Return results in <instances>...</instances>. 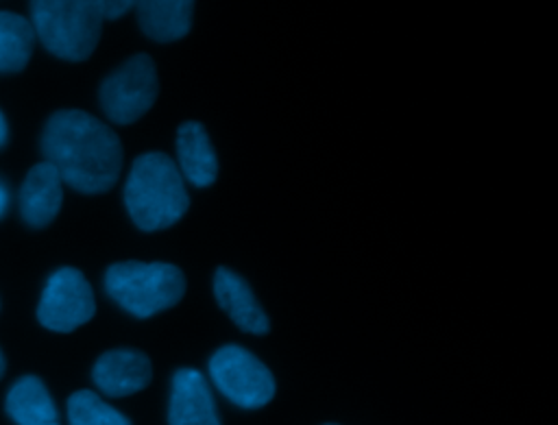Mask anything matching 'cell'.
<instances>
[{
  "label": "cell",
  "instance_id": "cell-1",
  "mask_svg": "<svg viewBox=\"0 0 558 425\" xmlns=\"http://www.w3.org/2000/svg\"><path fill=\"white\" fill-rule=\"evenodd\" d=\"M41 153L61 181L83 194L111 190L122 170L118 135L81 109H61L48 118L41 133Z\"/></svg>",
  "mask_w": 558,
  "mask_h": 425
},
{
  "label": "cell",
  "instance_id": "cell-2",
  "mask_svg": "<svg viewBox=\"0 0 558 425\" xmlns=\"http://www.w3.org/2000/svg\"><path fill=\"white\" fill-rule=\"evenodd\" d=\"M124 205L135 227L148 233L179 222L190 196L177 163L157 150L140 155L124 183Z\"/></svg>",
  "mask_w": 558,
  "mask_h": 425
},
{
  "label": "cell",
  "instance_id": "cell-3",
  "mask_svg": "<svg viewBox=\"0 0 558 425\" xmlns=\"http://www.w3.org/2000/svg\"><path fill=\"white\" fill-rule=\"evenodd\" d=\"M31 26L48 52L65 61H85L102 28L98 0H37L31 2Z\"/></svg>",
  "mask_w": 558,
  "mask_h": 425
},
{
  "label": "cell",
  "instance_id": "cell-4",
  "mask_svg": "<svg viewBox=\"0 0 558 425\" xmlns=\"http://www.w3.org/2000/svg\"><path fill=\"white\" fill-rule=\"evenodd\" d=\"M105 290L135 318H150L183 299L185 277L174 264L129 259L107 268Z\"/></svg>",
  "mask_w": 558,
  "mask_h": 425
},
{
  "label": "cell",
  "instance_id": "cell-5",
  "mask_svg": "<svg viewBox=\"0 0 558 425\" xmlns=\"http://www.w3.org/2000/svg\"><path fill=\"white\" fill-rule=\"evenodd\" d=\"M209 377L238 408L257 410L275 397V379L268 366L240 344L216 349L209 360Z\"/></svg>",
  "mask_w": 558,
  "mask_h": 425
},
{
  "label": "cell",
  "instance_id": "cell-6",
  "mask_svg": "<svg viewBox=\"0 0 558 425\" xmlns=\"http://www.w3.org/2000/svg\"><path fill=\"white\" fill-rule=\"evenodd\" d=\"M159 92L157 70L148 54H133L116 68L100 85V107L116 124L140 120L155 102Z\"/></svg>",
  "mask_w": 558,
  "mask_h": 425
},
{
  "label": "cell",
  "instance_id": "cell-7",
  "mask_svg": "<svg viewBox=\"0 0 558 425\" xmlns=\"http://www.w3.org/2000/svg\"><path fill=\"white\" fill-rule=\"evenodd\" d=\"M94 312V292L81 270L63 266L48 277L37 305V320L46 329L59 333L74 331L92 320Z\"/></svg>",
  "mask_w": 558,
  "mask_h": 425
},
{
  "label": "cell",
  "instance_id": "cell-8",
  "mask_svg": "<svg viewBox=\"0 0 558 425\" xmlns=\"http://www.w3.org/2000/svg\"><path fill=\"white\" fill-rule=\"evenodd\" d=\"M150 360L137 349L105 351L92 368L96 388L107 397L135 394L150 384Z\"/></svg>",
  "mask_w": 558,
  "mask_h": 425
},
{
  "label": "cell",
  "instance_id": "cell-9",
  "mask_svg": "<svg viewBox=\"0 0 558 425\" xmlns=\"http://www.w3.org/2000/svg\"><path fill=\"white\" fill-rule=\"evenodd\" d=\"M170 425H222L209 384L196 368H179L172 375Z\"/></svg>",
  "mask_w": 558,
  "mask_h": 425
},
{
  "label": "cell",
  "instance_id": "cell-10",
  "mask_svg": "<svg viewBox=\"0 0 558 425\" xmlns=\"http://www.w3.org/2000/svg\"><path fill=\"white\" fill-rule=\"evenodd\" d=\"M63 203V181L48 163H35L20 187V214L28 227H48Z\"/></svg>",
  "mask_w": 558,
  "mask_h": 425
},
{
  "label": "cell",
  "instance_id": "cell-11",
  "mask_svg": "<svg viewBox=\"0 0 558 425\" xmlns=\"http://www.w3.org/2000/svg\"><path fill=\"white\" fill-rule=\"evenodd\" d=\"M214 294L227 316L248 333H266L270 329L268 316L251 292L248 283L233 270L220 266L214 275Z\"/></svg>",
  "mask_w": 558,
  "mask_h": 425
},
{
  "label": "cell",
  "instance_id": "cell-12",
  "mask_svg": "<svg viewBox=\"0 0 558 425\" xmlns=\"http://www.w3.org/2000/svg\"><path fill=\"white\" fill-rule=\"evenodd\" d=\"M177 159L183 181L209 187L218 177V159L209 135L201 122H183L177 131Z\"/></svg>",
  "mask_w": 558,
  "mask_h": 425
},
{
  "label": "cell",
  "instance_id": "cell-13",
  "mask_svg": "<svg viewBox=\"0 0 558 425\" xmlns=\"http://www.w3.org/2000/svg\"><path fill=\"white\" fill-rule=\"evenodd\" d=\"M4 410L15 425H61L57 405L37 375H24L13 381Z\"/></svg>",
  "mask_w": 558,
  "mask_h": 425
},
{
  "label": "cell",
  "instance_id": "cell-14",
  "mask_svg": "<svg viewBox=\"0 0 558 425\" xmlns=\"http://www.w3.org/2000/svg\"><path fill=\"white\" fill-rule=\"evenodd\" d=\"M142 31L155 41H177L192 26L194 4L187 0H144L133 4Z\"/></svg>",
  "mask_w": 558,
  "mask_h": 425
},
{
  "label": "cell",
  "instance_id": "cell-15",
  "mask_svg": "<svg viewBox=\"0 0 558 425\" xmlns=\"http://www.w3.org/2000/svg\"><path fill=\"white\" fill-rule=\"evenodd\" d=\"M35 48L31 22L13 11H0V72H20L26 68Z\"/></svg>",
  "mask_w": 558,
  "mask_h": 425
},
{
  "label": "cell",
  "instance_id": "cell-16",
  "mask_svg": "<svg viewBox=\"0 0 558 425\" xmlns=\"http://www.w3.org/2000/svg\"><path fill=\"white\" fill-rule=\"evenodd\" d=\"M68 423L70 425H131V421L105 403L92 390H76L68 399Z\"/></svg>",
  "mask_w": 558,
  "mask_h": 425
},
{
  "label": "cell",
  "instance_id": "cell-17",
  "mask_svg": "<svg viewBox=\"0 0 558 425\" xmlns=\"http://www.w3.org/2000/svg\"><path fill=\"white\" fill-rule=\"evenodd\" d=\"M98 4H100L102 20H116L133 7V2H129V0H98Z\"/></svg>",
  "mask_w": 558,
  "mask_h": 425
},
{
  "label": "cell",
  "instance_id": "cell-18",
  "mask_svg": "<svg viewBox=\"0 0 558 425\" xmlns=\"http://www.w3.org/2000/svg\"><path fill=\"white\" fill-rule=\"evenodd\" d=\"M7 139H9V126H7L4 113L0 111V148L7 144Z\"/></svg>",
  "mask_w": 558,
  "mask_h": 425
},
{
  "label": "cell",
  "instance_id": "cell-19",
  "mask_svg": "<svg viewBox=\"0 0 558 425\" xmlns=\"http://www.w3.org/2000/svg\"><path fill=\"white\" fill-rule=\"evenodd\" d=\"M7 207H9V192H7V190H4V185L0 183V218L4 216Z\"/></svg>",
  "mask_w": 558,
  "mask_h": 425
},
{
  "label": "cell",
  "instance_id": "cell-20",
  "mask_svg": "<svg viewBox=\"0 0 558 425\" xmlns=\"http://www.w3.org/2000/svg\"><path fill=\"white\" fill-rule=\"evenodd\" d=\"M4 371H7V360H4V353H2V349H0V379H2Z\"/></svg>",
  "mask_w": 558,
  "mask_h": 425
},
{
  "label": "cell",
  "instance_id": "cell-21",
  "mask_svg": "<svg viewBox=\"0 0 558 425\" xmlns=\"http://www.w3.org/2000/svg\"><path fill=\"white\" fill-rule=\"evenodd\" d=\"M327 425H336V423H327Z\"/></svg>",
  "mask_w": 558,
  "mask_h": 425
}]
</instances>
